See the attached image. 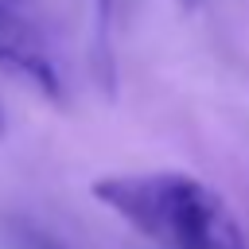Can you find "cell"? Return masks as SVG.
<instances>
[{
  "label": "cell",
  "mask_w": 249,
  "mask_h": 249,
  "mask_svg": "<svg viewBox=\"0 0 249 249\" xmlns=\"http://www.w3.org/2000/svg\"><path fill=\"white\" fill-rule=\"evenodd\" d=\"M0 66L23 74L47 93H58V74L47 54L43 0H0Z\"/></svg>",
  "instance_id": "obj_2"
},
{
  "label": "cell",
  "mask_w": 249,
  "mask_h": 249,
  "mask_svg": "<svg viewBox=\"0 0 249 249\" xmlns=\"http://www.w3.org/2000/svg\"><path fill=\"white\" fill-rule=\"evenodd\" d=\"M89 191L160 249H249L230 202L187 171H113Z\"/></svg>",
  "instance_id": "obj_1"
},
{
  "label": "cell",
  "mask_w": 249,
  "mask_h": 249,
  "mask_svg": "<svg viewBox=\"0 0 249 249\" xmlns=\"http://www.w3.org/2000/svg\"><path fill=\"white\" fill-rule=\"evenodd\" d=\"M0 132H4V113H0Z\"/></svg>",
  "instance_id": "obj_4"
},
{
  "label": "cell",
  "mask_w": 249,
  "mask_h": 249,
  "mask_svg": "<svg viewBox=\"0 0 249 249\" xmlns=\"http://www.w3.org/2000/svg\"><path fill=\"white\" fill-rule=\"evenodd\" d=\"M23 249H62V245L51 241L47 233H31V230H27V233H23Z\"/></svg>",
  "instance_id": "obj_3"
}]
</instances>
